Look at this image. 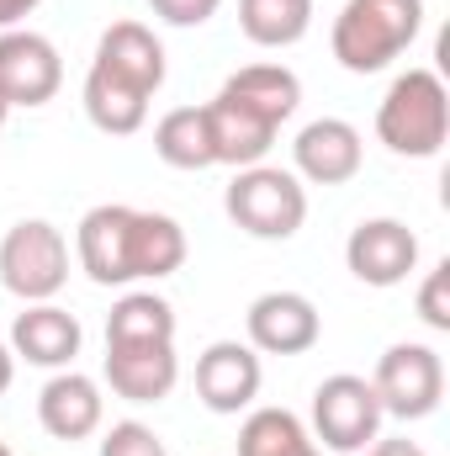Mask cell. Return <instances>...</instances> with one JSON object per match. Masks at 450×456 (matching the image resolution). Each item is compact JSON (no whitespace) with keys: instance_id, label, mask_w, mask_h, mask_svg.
I'll list each match as a JSON object with an SVG mask.
<instances>
[{"instance_id":"6da1fadb","label":"cell","mask_w":450,"mask_h":456,"mask_svg":"<svg viewBox=\"0 0 450 456\" xmlns=\"http://www.w3.org/2000/svg\"><path fill=\"white\" fill-rule=\"evenodd\" d=\"M186 228L170 213H143L127 202H101L75 228V260L96 287L165 281L186 265Z\"/></svg>"},{"instance_id":"7a4b0ae2","label":"cell","mask_w":450,"mask_h":456,"mask_svg":"<svg viewBox=\"0 0 450 456\" xmlns=\"http://www.w3.org/2000/svg\"><path fill=\"white\" fill-rule=\"evenodd\" d=\"M424 32V0H344L329 32L339 69L350 75H382L392 59H403Z\"/></svg>"},{"instance_id":"3957f363","label":"cell","mask_w":450,"mask_h":456,"mask_svg":"<svg viewBox=\"0 0 450 456\" xmlns=\"http://www.w3.org/2000/svg\"><path fill=\"white\" fill-rule=\"evenodd\" d=\"M376 138L398 159H435L450 138V91L435 69H403L382 107H376Z\"/></svg>"},{"instance_id":"277c9868","label":"cell","mask_w":450,"mask_h":456,"mask_svg":"<svg viewBox=\"0 0 450 456\" xmlns=\"http://www.w3.org/2000/svg\"><path fill=\"white\" fill-rule=\"evenodd\" d=\"M223 213L238 233L281 244L308 224V186L281 165H244L223 191Z\"/></svg>"},{"instance_id":"5b68a950","label":"cell","mask_w":450,"mask_h":456,"mask_svg":"<svg viewBox=\"0 0 450 456\" xmlns=\"http://www.w3.org/2000/svg\"><path fill=\"white\" fill-rule=\"evenodd\" d=\"M69 281V239L48 218H21L0 239V287L21 303H53Z\"/></svg>"},{"instance_id":"8992f818","label":"cell","mask_w":450,"mask_h":456,"mask_svg":"<svg viewBox=\"0 0 450 456\" xmlns=\"http://www.w3.org/2000/svg\"><path fill=\"white\" fill-rule=\"evenodd\" d=\"M371 387H376V403L387 419H430L446 398V361L440 350L424 340H398L382 350L376 371H371Z\"/></svg>"},{"instance_id":"52a82bcc","label":"cell","mask_w":450,"mask_h":456,"mask_svg":"<svg viewBox=\"0 0 450 456\" xmlns=\"http://www.w3.org/2000/svg\"><path fill=\"white\" fill-rule=\"evenodd\" d=\"M382 403H376V387L355 371H334L313 387V430L329 452L360 456L376 436H382Z\"/></svg>"},{"instance_id":"ba28073f","label":"cell","mask_w":450,"mask_h":456,"mask_svg":"<svg viewBox=\"0 0 450 456\" xmlns=\"http://www.w3.org/2000/svg\"><path fill=\"white\" fill-rule=\"evenodd\" d=\"M344 265L360 287H403L419 271V233L403 218H360L344 239Z\"/></svg>"},{"instance_id":"9c48e42d","label":"cell","mask_w":450,"mask_h":456,"mask_svg":"<svg viewBox=\"0 0 450 456\" xmlns=\"http://www.w3.org/2000/svg\"><path fill=\"white\" fill-rule=\"evenodd\" d=\"M64 86V59L53 48V37L32 32V27H11L0 32V96L11 107H48Z\"/></svg>"},{"instance_id":"30bf717a","label":"cell","mask_w":450,"mask_h":456,"mask_svg":"<svg viewBox=\"0 0 450 456\" xmlns=\"http://www.w3.org/2000/svg\"><path fill=\"white\" fill-rule=\"evenodd\" d=\"M244 335L260 355H308L313 345L324 340V319L318 303L302 292H260L244 314Z\"/></svg>"},{"instance_id":"8fae6325","label":"cell","mask_w":450,"mask_h":456,"mask_svg":"<svg viewBox=\"0 0 450 456\" xmlns=\"http://www.w3.org/2000/svg\"><path fill=\"white\" fill-rule=\"evenodd\" d=\"M260 382H265V366H260V350L249 340H213L197 355V398L213 414L254 409Z\"/></svg>"},{"instance_id":"7c38bea8","label":"cell","mask_w":450,"mask_h":456,"mask_svg":"<svg viewBox=\"0 0 450 456\" xmlns=\"http://www.w3.org/2000/svg\"><path fill=\"white\" fill-rule=\"evenodd\" d=\"M292 165H297V170H292L297 181L344 186V181H355L360 165H366V138H360V127L344 122V117H318V122H308V127L292 138Z\"/></svg>"},{"instance_id":"4fadbf2b","label":"cell","mask_w":450,"mask_h":456,"mask_svg":"<svg viewBox=\"0 0 450 456\" xmlns=\"http://www.w3.org/2000/svg\"><path fill=\"white\" fill-rule=\"evenodd\" d=\"M107 419V398H101V382L64 366L43 382L37 393V425L53 436V441H91Z\"/></svg>"},{"instance_id":"5bb4252c","label":"cell","mask_w":450,"mask_h":456,"mask_svg":"<svg viewBox=\"0 0 450 456\" xmlns=\"http://www.w3.org/2000/svg\"><path fill=\"white\" fill-rule=\"evenodd\" d=\"M85 345V330L69 308L59 303H27L16 319H11V355L27 361V366H43V371H64L75 366Z\"/></svg>"},{"instance_id":"9a60e30c","label":"cell","mask_w":450,"mask_h":456,"mask_svg":"<svg viewBox=\"0 0 450 456\" xmlns=\"http://www.w3.org/2000/svg\"><path fill=\"white\" fill-rule=\"evenodd\" d=\"M107 387L122 403H165L181 382L175 345H107Z\"/></svg>"},{"instance_id":"2e32d148","label":"cell","mask_w":450,"mask_h":456,"mask_svg":"<svg viewBox=\"0 0 450 456\" xmlns=\"http://www.w3.org/2000/svg\"><path fill=\"white\" fill-rule=\"evenodd\" d=\"M91 64H101L107 75L117 80H127V86H138L143 96H154L159 86H165V43L143 27V21H112L107 32H101V43H96V59Z\"/></svg>"},{"instance_id":"e0dca14e","label":"cell","mask_w":450,"mask_h":456,"mask_svg":"<svg viewBox=\"0 0 450 456\" xmlns=\"http://www.w3.org/2000/svg\"><path fill=\"white\" fill-rule=\"evenodd\" d=\"M202 112H207V138H213V165H228V170L265 165V154H270V143H276L281 127H270L265 117L244 112L228 96H213Z\"/></svg>"},{"instance_id":"ac0fdd59","label":"cell","mask_w":450,"mask_h":456,"mask_svg":"<svg viewBox=\"0 0 450 456\" xmlns=\"http://www.w3.org/2000/svg\"><path fill=\"white\" fill-rule=\"evenodd\" d=\"M218 96L238 102L244 112L265 117L270 127H281V122H292V112L302 107V80L286 64H244V69H233L223 80Z\"/></svg>"},{"instance_id":"d6986e66","label":"cell","mask_w":450,"mask_h":456,"mask_svg":"<svg viewBox=\"0 0 450 456\" xmlns=\"http://www.w3.org/2000/svg\"><path fill=\"white\" fill-rule=\"evenodd\" d=\"M80 102H85L91 127H101L107 138H133L149 122V102L154 96H143L138 86H127V80L107 75L101 64H91L85 69V86H80Z\"/></svg>"},{"instance_id":"ffe728a7","label":"cell","mask_w":450,"mask_h":456,"mask_svg":"<svg viewBox=\"0 0 450 456\" xmlns=\"http://www.w3.org/2000/svg\"><path fill=\"white\" fill-rule=\"evenodd\" d=\"M107 345H175V308L159 292H122L107 314Z\"/></svg>"},{"instance_id":"44dd1931","label":"cell","mask_w":450,"mask_h":456,"mask_svg":"<svg viewBox=\"0 0 450 456\" xmlns=\"http://www.w3.org/2000/svg\"><path fill=\"white\" fill-rule=\"evenodd\" d=\"M313 27V0H238V32L254 48H292Z\"/></svg>"},{"instance_id":"7402d4cb","label":"cell","mask_w":450,"mask_h":456,"mask_svg":"<svg viewBox=\"0 0 450 456\" xmlns=\"http://www.w3.org/2000/svg\"><path fill=\"white\" fill-rule=\"evenodd\" d=\"M154 154L170 170H207L213 165V138L202 107H175L154 122Z\"/></svg>"},{"instance_id":"603a6c76","label":"cell","mask_w":450,"mask_h":456,"mask_svg":"<svg viewBox=\"0 0 450 456\" xmlns=\"http://www.w3.org/2000/svg\"><path fill=\"white\" fill-rule=\"evenodd\" d=\"M308 446L313 436L292 409H249L238 425V456H302Z\"/></svg>"},{"instance_id":"cb8c5ba5","label":"cell","mask_w":450,"mask_h":456,"mask_svg":"<svg viewBox=\"0 0 450 456\" xmlns=\"http://www.w3.org/2000/svg\"><path fill=\"white\" fill-rule=\"evenodd\" d=\"M419 319L435 330V335H450V260H435L424 287H419Z\"/></svg>"},{"instance_id":"d4e9b609","label":"cell","mask_w":450,"mask_h":456,"mask_svg":"<svg viewBox=\"0 0 450 456\" xmlns=\"http://www.w3.org/2000/svg\"><path fill=\"white\" fill-rule=\"evenodd\" d=\"M101 456H170V452H165V441L143 419H117L112 430L101 436Z\"/></svg>"},{"instance_id":"484cf974","label":"cell","mask_w":450,"mask_h":456,"mask_svg":"<svg viewBox=\"0 0 450 456\" xmlns=\"http://www.w3.org/2000/svg\"><path fill=\"white\" fill-rule=\"evenodd\" d=\"M149 11L170 27H202L223 11V0H149Z\"/></svg>"},{"instance_id":"4316f807","label":"cell","mask_w":450,"mask_h":456,"mask_svg":"<svg viewBox=\"0 0 450 456\" xmlns=\"http://www.w3.org/2000/svg\"><path fill=\"white\" fill-rule=\"evenodd\" d=\"M360 456H430V452H424L419 441H408V436H392V441H382V436H376Z\"/></svg>"},{"instance_id":"83f0119b","label":"cell","mask_w":450,"mask_h":456,"mask_svg":"<svg viewBox=\"0 0 450 456\" xmlns=\"http://www.w3.org/2000/svg\"><path fill=\"white\" fill-rule=\"evenodd\" d=\"M43 0H0V32H11V27H21L32 11H37Z\"/></svg>"},{"instance_id":"f1b7e54d","label":"cell","mask_w":450,"mask_h":456,"mask_svg":"<svg viewBox=\"0 0 450 456\" xmlns=\"http://www.w3.org/2000/svg\"><path fill=\"white\" fill-rule=\"evenodd\" d=\"M11 382H16V355H11V345L0 340V398L11 393Z\"/></svg>"},{"instance_id":"f546056e","label":"cell","mask_w":450,"mask_h":456,"mask_svg":"<svg viewBox=\"0 0 450 456\" xmlns=\"http://www.w3.org/2000/svg\"><path fill=\"white\" fill-rule=\"evenodd\" d=\"M5 117H11V102H5V96H0V127H5Z\"/></svg>"},{"instance_id":"4dcf8cb0","label":"cell","mask_w":450,"mask_h":456,"mask_svg":"<svg viewBox=\"0 0 450 456\" xmlns=\"http://www.w3.org/2000/svg\"><path fill=\"white\" fill-rule=\"evenodd\" d=\"M302 456H324V452H318V446H308V452H302Z\"/></svg>"},{"instance_id":"1f68e13d","label":"cell","mask_w":450,"mask_h":456,"mask_svg":"<svg viewBox=\"0 0 450 456\" xmlns=\"http://www.w3.org/2000/svg\"><path fill=\"white\" fill-rule=\"evenodd\" d=\"M0 456H11V446H5V441H0Z\"/></svg>"}]
</instances>
